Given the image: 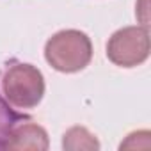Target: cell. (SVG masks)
Wrapping results in <instances>:
<instances>
[{
  "mask_svg": "<svg viewBox=\"0 0 151 151\" xmlns=\"http://www.w3.org/2000/svg\"><path fill=\"white\" fill-rule=\"evenodd\" d=\"M46 62L60 73H77L89 66L93 59L91 37L77 29L55 32L45 45Z\"/></svg>",
  "mask_w": 151,
  "mask_h": 151,
  "instance_id": "obj_1",
  "label": "cell"
},
{
  "mask_svg": "<svg viewBox=\"0 0 151 151\" xmlns=\"http://www.w3.org/2000/svg\"><path fill=\"white\" fill-rule=\"evenodd\" d=\"M0 89L9 107L16 110H32L45 96V77L36 66L16 62L6 68Z\"/></svg>",
  "mask_w": 151,
  "mask_h": 151,
  "instance_id": "obj_2",
  "label": "cell"
},
{
  "mask_svg": "<svg viewBox=\"0 0 151 151\" xmlns=\"http://www.w3.org/2000/svg\"><path fill=\"white\" fill-rule=\"evenodd\" d=\"M149 57V30L146 25H130L116 30L107 41V59L119 68H135Z\"/></svg>",
  "mask_w": 151,
  "mask_h": 151,
  "instance_id": "obj_3",
  "label": "cell"
},
{
  "mask_svg": "<svg viewBox=\"0 0 151 151\" xmlns=\"http://www.w3.org/2000/svg\"><path fill=\"white\" fill-rule=\"evenodd\" d=\"M4 139L6 140L2 142V147L9 149H37V151L48 149L46 130L30 121L13 126Z\"/></svg>",
  "mask_w": 151,
  "mask_h": 151,
  "instance_id": "obj_4",
  "label": "cell"
},
{
  "mask_svg": "<svg viewBox=\"0 0 151 151\" xmlns=\"http://www.w3.org/2000/svg\"><path fill=\"white\" fill-rule=\"evenodd\" d=\"M62 147L68 151H82V149L93 151L100 149V142L96 135H93L86 126H71L62 135Z\"/></svg>",
  "mask_w": 151,
  "mask_h": 151,
  "instance_id": "obj_5",
  "label": "cell"
}]
</instances>
